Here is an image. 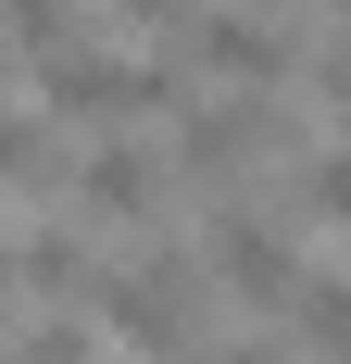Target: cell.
I'll return each instance as SVG.
<instances>
[{
    "instance_id": "obj_1",
    "label": "cell",
    "mask_w": 351,
    "mask_h": 364,
    "mask_svg": "<svg viewBox=\"0 0 351 364\" xmlns=\"http://www.w3.org/2000/svg\"><path fill=\"white\" fill-rule=\"evenodd\" d=\"M201 289H213V277L176 252V239H151L139 264H113V277H101V327H113V352H126V364H213Z\"/></svg>"
},
{
    "instance_id": "obj_2",
    "label": "cell",
    "mask_w": 351,
    "mask_h": 364,
    "mask_svg": "<svg viewBox=\"0 0 351 364\" xmlns=\"http://www.w3.org/2000/svg\"><path fill=\"white\" fill-rule=\"evenodd\" d=\"M176 88H188L176 50H101V38H75V50L38 63V113H50V126H101V139L176 113Z\"/></svg>"
},
{
    "instance_id": "obj_3",
    "label": "cell",
    "mask_w": 351,
    "mask_h": 364,
    "mask_svg": "<svg viewBox=\"0 0 351 364\" xmlns=\"http://www.w3.org/2000/svg\"><path fill=\"white\" fill-rule=\"evenodd\" d=\"M201 277L239 301V314H288V301H301V239H288L276 214L226 201V214L201 226Z\"/></svg>"
},
{
    "instance_id": "obj_4",
    "label": "cell",
    "mask_w": 351,
    "mask_h": 364,
    "mask_svg": "<svg viewBox=\"0 0 351 364\" xmlns=\"http://www.w3.org/2000/svg\"><path fill=\"white\" fill-rule=\"evenodd\" d=\"M264 151H288V113L264 101V88H226V101H188V126L163 139V164H176V188H226V176H251Z\"/></svg>"
},
{
    "instance_id": "obj_5",
    "label": "cell",
    "mask_w": 351,
    "mask_h": 364,
    "mask_svg": "<svg viewBox=\"0 0 351 364\" xmlns=\"http://www.w3.org/2000/svg\"><path fill=\"white\" fill-rule=\"evenodd\" d=\"M176 63H188V75H213V88H276V75L301 63V38H288V26H264L251 0H226V13H188Z\"/></svg>"
},
{
    "instance_id": "obj_6",
    "label": "cell",
    "mask_w": 351,
    "mask_h": 364,
    "mask_svg": "<svg viewBox=\"0 0 351 364\" xmlns=\"http://www.w3.org/2000/svg\"><path fill=\"white\" fill-rule=\"evenodd\" d=\"M163 188H176V164H163L151 139L113 126V139L75 164V226H151V214H163Z\"/></svg>"
},
{
    "instance_id": "obj_7",
    "label": "cell",
    "mask_w": 351,
    "mask_h": 364,
    "mask_svg": "<svg viewBox=\"0 0 351 364\" xmlns=\"http://www.w3.org/2000/svg\"><path fill=\"white\" fill-rule=\"evenodd\" d=\"M13 277H26V301H101V264H88L75 214L63 226H26V239H13Z\"/></svg>"
},
{
    "instance_id": "obj_8",
    "label": "cell",
    "mask_w": 351,
    "mask_h": 364,
    "mask_svg": "<svg viewBox=\"0 0 351 364\" xmlns=\"http://www.w3.org/2000/svg\"><path fill=\"white\" fill-rule=\"evenodd\" d=\"M0 38H13L26 63H50V50L88 38V0H0Z\"/></svg>"
},
{
    "instance_id": "obj_9",
    "label": "cell",
    "mask_w": 351,
    "mask_h": 364,
    "mask_svg": "<svg viewBox=\"0 0 351 364\" xmlns=\"http://www.w3.org/2000/svg\"><path fill=\"white\" fill-rule=\"evenodd\" d=\"M288 314H301V352L314 364H351V277H301Z\"/></svg>"
},
{
    "instance_id": "obj_10",
    "label": "cell",
    "mask_w": 351,
    "mask_h": 364,
    "mask_svg": "<svg viewBox=\"0 0 351 364\" xmlns=\"http://www.w3.org/2000/svg\"><path fill=\"white\" fill-rule=\"evenodd\" d=\"M38 126H50V113H13V101H0V188H26L38 164H50V139H38Z\"/></svg>"
},
{
    "instance_id": "obj_11",
    "label": "cell",
    "mask_w": 351,
    "mask_h": 364,
    "mask_svg": "<svg viewBox=\"0 0 351 364\" xmlns=\"http://www.w3.org/2000/svg\"><path fill=\"white\" fill-rule=\"evenodd\" d=\"M301 201H314L326 226H351V151H314V164H301Z\"/></svg>"
},
{
    "instance_id": "obj_12",
    "label": "cell",
    "mask_w": 351,
    "mask_h": 364,
    "mask_svg": "<svg viewBox=\"0 0 351 364\" xmlns=\"http://www.w3.org/2000/svg\"><path fill=\"white\" fill-rule=\"evenodd\" d=\"M213 364H314L301 339H264V327H239V339H213Z\"/></svg>"
},
{
    "instance_id": "obj_13",
    "label": "cell",
    "mask_w": 351,
    "mask_h": 364,
    "mask_svg": "<svg viewBox=\"0 0 351 364\" xmlns=\"http://www.w3.org/2000/svg\"><path fill=\"white\" fill-rule=\"evenodd\" d=\"M314 88H326V113L351 126V38H326V50H314Z\"/></svg>"
},
{
    "instance_id": "obj_14",
    "label": "cell",
    "mask_w": 351,
    "mask_h": 364,
    "mask_svg": "<svg viewBox=\"0 0 351 364\" xmlns=\"http://www.w3.org/2000/svg\"><path fill=\"white\" fill-rule=\"evenodd\" d=\"M13 289H26V277H13V239H0V301H13Z\"/></svg>"
},
{
    "instance_id": "obj_15",
    "label": "cell",
    "mask_w": 351,
    "mask_h": 364,
    "mask_svg": "<svg viewBox=\"0 0 351 364\" xmlns=\"http://www.w3.org/2000/svg\"><path fill=\"white\" fill-rule=\"evenodd\" d=\"M0 75H13V38H0Z\"/></svg>"
}]
</instances>
